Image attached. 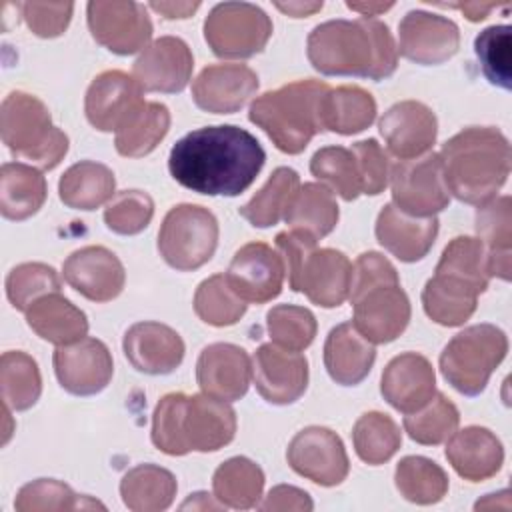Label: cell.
Segmentation results:
<instances>
[{"label":"cell","instance_id":"obj_21","mask_svg":"<svg viewBox=\"0 0 512 512\" xmlns=\"http://www.w3.org/2000/svg\"><path fill=\"white\" fill-rule=\"evenodd\" d=\"M64 280L92 302L114 300L126 282L122 262L104 246H84L74 250L64 266Z\"/></svg>","mask_w":512,"mask_h":512},{"label":"cell","instance_id":"obj_19","mask_svg":"<svg viewBox=\"0 0 512 512\" xmlns=\"http://www.w3.org/2000/svg\"><path fill=\"white\" fill-rule=\"evenodd\" d=\"M194 58L188 44L176 36L150 42L132 66V76L144 92H182L192 76Z\"/></svg>","mask_w":512,"mask_h":512},{"label":"cell","instance_id":"obj_22","mask_svg":"<svg viewBox=\"0 0 512 512\" xmlns=\"http://www.w3.org/2000/svg\"><path fill=\"white\" fill-rule=\"evenodd\" d=\"M378 126L388 150L400 160L424 156L438 134L436 114L418 100L396 102L384 112Z\"/></svg>","mask_w":512,"mask_h":512},{"label":"cell","instance_id":"obj_59","mask_svg":"<svg viewBox=\"0 0 512 512\" xmlns=\"http://www.w3.org/2000/svg\"><path fill=\"white\" fill-rule=\"evenodd\" d=\"M346 6L354 12H360L364 18H370V16H376L380 12H386L388 8H392L394 4L392 2H346Z\"/></svg>","mask_w":512,"mask_h":512},{"label":"cell","instance_id":"obj_11","mask_svg":"<svg viewBox=\"0 0 512 512\" xmlns=\"http://www.w3.org/2000/svg\"><path fill=\"white\" fill-rule=\"evenodd\" d=\"M272 36L270 16L250 2L216 4L204 20V38L220 58H250Z\"/></svg>","mask_w":512,"mask_h":512},{"label":"cell","instance_id":"obj_32","mask_svg":"<svg viewBox=\"0 0 512 512\" xmlns=\"http://www.w3.org/2000/svg\"><path fill=\"white\" fill-rule=\"evenodd\" d=\"M338 216L340 212L332 190L326 184L306 182L298 188L284 220L294 232L306 234L318 242L336 228Z\"/></svg>","mask_w":512,"mask_h":512},{"label":"cell","instance_id":"obj_50","mask_svg":"<svg viewBox=\"0 0 512 512\" xmlns=\"http://www.w3.org/2000/svg\"><path fill=\"white\" fill-rule=\"evenodd\" d=\"M482 74L490 84L510 90V26H488L474 40Z\"/></svg>","mask_w":512,"mask_h":512},{"label":"cell","instance_id":"obj_38","mask_svg":"<svg viewBox=\"0 0 512 512\" xmlns=\"http://www.w3.org/2000/svg\"><path fill=\"white\" fill-rule=\"evenodd\" d=\"M212 488L214 498L222 506L248 510L258 506L264 490V472L250 458L234 456L216 468Z\"/></svg>","mask_w":512,"mask_h":512},{"label":"cell","instance_id":"obj_28","mask_svg":"<svg viewBox=\"0 0 512 512\" xmlns=\"http://www.w3.org/2000/svg\"><path fill=\"white\" fill-rule=\"evenodd\" d=\"M446 458L458 476L468 482H482L502 468L504 448L492 430L466 426L450 436Z\"/></svg>","mask_w":512,"mask_h":512},{"label":"cell","instance_id":"obj_6","mask_svg":"<svg viewBox=\"0 0 512 512\" xmlns=\"http://www.w3.org/2000/svg\"><path fill=\"white\" fill-rule=\"evenodd\" d=\"M330 86L320 80H296L264 92L250 104L248 118L286 154H300L322 132L320 100Z\"/></svg>","mask_w":512,"mask_h":512},{"label":"cell","instance_id":"obj_33","mask_svg":"<svg viewBox=\"0 0 512 512\" xmlns=\"http://www.w3.org/2000/svg\"><path fill=\"white\" fill-rule=\"evenodd\" d=\"M46 200V180L30 164L6 162L0 170V212L8 220L34 216Z\"/></svg>","mask_w":512,"mask_h":512},{"label":"cell","instance_id":"obj_52","mask_svg":"<svg viewBox=\"0 0 512 512\" xmlns=\"http://www.w3.org/2000/svg\"><path fill=\"white\" fill-rule=\"evenodd\" d=\"M476 234L486 246L488 256L510 254L512 246V208L510 196L492 198L476 210Z\"/></svg>","mask_w":512,"mask_h":512},{"label":"cell","instance_id":"obj_17","mask_svg":"<svg viewBox=\"0 0 512 512\" xmlns=\"http://www.w3.org/2000/svg\"><path fill=\"white\" fill-rule=\"evenodd\" d=\"M252 378L258 394L278 406L296 402L308 386V360L294 350L262 344L252 358Z\"/></svg>","mask_w":512,"mask_h":512},{"label":"cell","instance_id":"obj_10","mask_svg":"<svg viewBox=\"0 0 512 512\" xmlns=\"http://www.w3.org/2000/svg\"><path fill=\"white\" fill-rule=\"evenodd\" d=\"M218 246V220L198 204H178L168 210L158 232V252L180 272L204 266Z\"/></svg>","mask_w":512,"mask_h":512},{"label":"cell","instance_id":"obj_35","mask_svg":"<svg viewBox=\"0 0 512 512\" xmlns=\"http://www.w3.org/2000/svg\"><path fill=\"white\" fill-rule=\"evenodd\" d=\"M170 128V112L160 102H140L118 126L114 146L120 156L142 158L150 154Z\"/></svg>","mask_w":512,"mask_h":512},{"label":"cell","instance_id":"obj_49","mask_svg":"<svg viewBox=\"0 0 512 512\" xmlns=\"http://www.w3.org/2000/svg\"><path fill=\"white\" fill-rule=\"evenodd\" d=\"M52 292H60V278L48 264L24 262L6 276V296L20 312H26L38 298Z\"/></svg>","mask_w":512,"mask_h":512},{"label":"cell","instance_id":"obj_30","mask_svg":"<svg viewBox=\"0 0 512 512\" xmlns=\"http://www.w3.org/2000/svg\"><path fill=\"white\" fill-rule=\"evenodd\" d=\"M26 322L42 340L56 346L74 344L88 332L86 314L60 292L38 298L26 310Z\"/></svg>","mask_w":512,"mask_h":512},{"label":"cell","instance_id":"obj_8","mask_svg":"<svg viewBox=\"0 0 512 512\" xmlns=\"http://www.w3.org/2000/svg\"><path fill=\"white\" fill-rule=\"evenodd\" d=\"M0 134L8 150L40 170H52L68 152V136L52 124L46 104L26 92H10L0 108Z\"/></svg>","mask_w":512,"mask_h":512},{"label":"cell","instance_id":"obj_57","mask_svg":"<svg viewBox=\"0 0 512 512\" xmlns=\"http://www.w3.org/2000/svg\"><path fill=\"white\" fill-rule=\"evenodd\" d=\"M440 6L462 10L464 16H466L470 22H480V20H484L492 10L498 8L496 2H460V4H440Z\"/></svg>","mask_w":512,"mask_h":512},{"label":"cell","instance_id":"obj_3","mask_svg":"<svg viewBox=\"0 0 512 512\" xmlns=\"http://www.w3.org/2000/svg\"><path fill=\"white\" fill-rule=\"evenodd\" d=\"M234 434V408L208 394L170 392L152 414V444L168 456L214 452L230 444Z\"/></svg>","mask_w":512,"mask_h":512},{"label":"cell","instance_id":"obj_2","mask_svg":"<svg viewBox=\"0 0 512 512\" xmlns=\"http://www.w3.org/2000/svg\"><path fill=\"white\" fill-rule=\"evenodd\" d=\"M306 54L314 70L326 76L382 80L398 66V48L390 28L376 18L328 20L312 28Z\"/></svg>","mask_w":512,"mask_h":512},{"label":"cell","instance_id":"obj_40","mask_svg":"<svg viewBox=\"0 0 512 512\" xmlns=\"http://www.w3.org/2000/svg\"><path fill=\"white\" fill-rule=\"evenodd\" d=\"M394 484L400 496L422 506L440 502L448 492L446 472L424 456H404L396 464Z\"/></svg>","mask_w":512,"mask_h":512},{"label":"cell","instance_id":"obj_56","mask_svg":"<svg viewBox=\"0 0 512 512\" xmlns=\"http://www.w3.org/2000/svg\"><path fill=\"white\" fill-rule=\"evenodd\" d=\"M148 6L158 14H162L164 18L174 20V18L192 16L200 8V2H150Z\"/></svg>","mask_w":512,"mask_h":512},{"label":"cell","instance_id":"obj_41","mask_svg":"<svg viewBox=\"0 0 512 512\" xmlns=\"http://www.w3.org/2000/svg\"><path fill=\"white\" fill-rule=\"evenodd\" d=\"M2 402L10 410L32 408L42 392V378L32 356L20 350L4 352L0 358Z\"/></svg>","mask_w":512,"mask_h":512},{"label":"cell","instance_id":"obj_31","mask_svg":"<svg viewBox=\"0 0 512 512\" xmlns=\"http://www.w3.org/2000/svg\"><path fill=\"white\" fill-rule=\"evenodd\" d=\"M376 118V100L360 86L328 88L320 100L322 130L336 134H358Z\"/></svg>","mask_w":512,"mask_h":512},{"label":"cell","instance_id":"obj_47","mask_svg":"<svg viewBox=\"0 0 512 512\" xmlns=\"http://www.w3.org/2000/svg\"><path fill=\"white\" fill-rule=\"evenodd\" d=\"M460 422V412L442 392H436L432 400L420 410L404 416V430L408 436L424 446H436L448 440Z\"/></svg>","mask_w":512,"mask_h":512},{"label":"cell","instance_id":"obj_36","mask_svg":"<svg viewBox=\"0 0 512 512\" xmlns=\"http://www.w3.org/2000/svg\"><path fill=\"white\" fill-rule=\"evenodd\" d=\"M116 180L108 166L94 160L72 164L58 182L60 200L74 210H96L114 198Z\"/></svg>","mask_w":512,"mask_h":512},{"label":"cell","instance_id":"obj_55","mask_svg":"<svg viewBox=\"0 0 512 512\" xmlns=\"http://www.w3.org/2000/svg\"><path fill=\"white\" fill-rule=\"evenodd\" d=\"M312 498L308 496V492L296 488V486H288V484H280L274 486L266 500L260 504V510L266 512H276V510H298V512H308L312 510Z\"/></svg>","mask_w":512,"mask_h":512},{"label":"cell","instance_id":"obj_14","mask_svg":"<svg viewBox=\"0 0 512 512\" xmlns=\"http://www.w3.org/2000/svg\"><path fill=\"white\" fill-rule=\"evenodd\" d=\"M286 458L296 474L320 486L340 484L350 470L340 436L324 426H308L296 432L288 444Z\"/></svg>","mask_w":512,"mask_h":512},{"label":"cell","instance_id":"obj_12","mask_svg":"<svg viewBox=\"0 0 512 512\" xmlns=\"http://www.w3.org/2000/svg\"><path fill=\"white\" fill-rule=\"evenodd\" d=\"M388 180L394 206L404 214L430 218L450 202L442 176V160L436 152L396 162L390 166Z\"/></svg>","mask_w":512,"mask_h":512},{"label":"cell","instance_id":"obj_34","mask_svg":"<svg viewBox=\"0 0 512 512\" xmlns=\"http://www.w3.org/2000/svg\"><path fill=\"white\" fill-rule=\"evenodd\" d=\"M478 294L468 282L436 272L422 290V306L436 324L460 326L474 314Z\"/></svg>","mask_w":512,"mask_h":512},{"label":"cell","instance_id":"obj_54","mask_svg":"<svg viewBox=\"0 0 512 512\" xmlns=\"http://www.w3.org/2000/svg\"><path fill=\"white\" fill-rule=\"evenodd\" d=\"M22 18L32 34L40 38H56L70 24L72 2H22Z\"/></svg>","mask_w":512,"mask_h":512},{"label":"cell","instance_id":"obj_15","mask_svg":"<svg viewBox=\"0 0 512 512\" xmlns=\"http://www.w3.org/2000/svg\"><path fill=\"white\" fill-rule=\"evenodd\" d=\"M60 386L74 396L102 392L114 374L108 346L98 338H82L74 344L58 346L52 356Z\"/></svg>","mask_w":512,"mask_h":512},{"label":"cell","instance_id":"obj_5","mask_svg":"<svg viewBox=\"0 0 512 512\" xmlns=\"http://www.w3.org/2000/svg\"><path fill=\"white\" fill-rule=\"evenodd\" d=\"M350 302L356 330L372 344L396 340L410 322V300L396 268L380 252H364L352 268Z\"/></svg>","mask_w":512,"mask_h":512},{"label":"cell","instance_id":"obj_23","mask_svg":"<svg viewBox=\"0 0 512 512\" xmlns=\"http://www.w3.org/2000/svg\"><path fill=\"white\" fill-rule=\"evenodd\" d=\"M258 90V76L246 64L206 66L192 82L194 104L212 114H234Z\"/></svg>","mask_w":512,"mask_h":512},{"label":"cell","instance_id":"obj_9","mask_svg":"<svg viewBox=\"0 0 512 512\" xmlns=\"http://www.w3.org/2000/svg\"><path fill=\"white\" fill-rule=\"evenodd\" d=\"M508 352L506 334L494 324H474L458 332L440 354V372L464 396H478Z\"/></svg>","mask_w":512,"mask_h":512},{"label":"cell","instance_id":"obj_48","mask_svg":"<svg viewBox=\"0 0 512 512\" xmlns=\"http://www.w3.org/2000/svg\"><path fill=\"white\" fill-rule=\"evenodd\" d=\"M266 328L276 346L300 352L312 344L318 326L308 308L278 304L266 314Z\"/></svg>","mask_w":512,"mask_h":512},{"label":"cell","instance_id":"obj_46","mask_svg":"<svg viewBox=\"0 0 512 512\" xmlns=\"http://www.w3.org/2000/svg\"><path fill=\"white\" fill-rule=\"evenodd\" d=\"M310 172L318 180L326 182L342 200L352 202L362 194L360 172L356 156L344 146H324L314 152L310 160Z\"/></svg>","mask_w":512,"mask_h":512},{"label":"cell","instance_id":"obj_18","mask_svg":"<svg viewBox=\"0 0 512 512\" xmlns=\"http://www.w3.org/2000/svg\"><path fill=\"white\" fill-rule=\"evenodd\" d=\"M224 276L244 302L264 304L282 292L286 274L276 250L264 242H248L236 250Z\"/></svg>","mask_w":512,"mask_h":512},{"label":"cell","instance_id":"obj_39","mask_svg":"<svg viewBox=\"0 0 512 512\" xmlns=\"http://www.w3.org/2000/svg\"><path fill=\"white\" fill-rule=\"evenodd\" d=\"M300 188V176L288 166L276 168L266 184L238 208V214L248 220L254 228H268L284 218L290 202Z\"/></svg>","mask_w":512,"mask_h":512},{"label":"cell","instance_id":"obj_24","mask_svg":"<svg viewBox=\"0 0 512 512\" xmlns=\"http://www.w3.org/2000/svg\"><path fill=\"white\" fill-rule=\"evenodd\" d=\"M128 362L144 374L174 372L184 360V340L166 324L144 320L132 324L122 340Z\"/></svg>","mask_w":512,"mask_h":512},{"label":"cell","instance_id":"obj_16","mask_svg":"<svg viewBox=\"0 0 512 512\" xmlns=\"http://www.w3.org/2000/svg\"><path fill=\"white\" fill-rule=\"evenodd\" d=\"M460 46V30L446 16L410 10L398 24V52L422 66L450 60Z\"/></svg>","mask_w":512,"mask_h":512},{"label":"cell","instance_id":"obj_4","mask_svg":"<svg viewBox=\"0 0 512 512\" xmlns=\"http://www.w3.org/2000/svg\"><path fill=\"white\" fill-rule=\"evenodd\" d=\"M508 138L492 126H470L442 144V176L448 194L466 204L496 196L510 174Z\"/></svg>","mask_w":512,"mask_h":512},{"label":"cell","instance_id":"obj_51","mask_svg":"<svg viewBox=\"0 0 512 512\" xmlns=\"http://www.w3.org/2000/svg\"><path fill=\"white\" fill-rule=\"evenodd\" d=\"M154 216V202L150 194L142 190L116 192L104 210V222L108 230L132 236L142 232Z\"/></svg>","mask_w":512,"mask_h":512},{"label":"cell","instance_id":"obj_37","mask_svg":"<svg viewBox=\"0 0 512 512\" xmlns=\"http://www.w3.org/2000/svg\"><path fill=\"white\" fill-rule=\"evenodd\" d=\"M176 488L170 470L156 464H138L122 476L120 496L124 506L134 512H160L174 502Z\"/></svg>","mask_w":512,"mask_h":512},{"label":"cell","instance_id":"obj_42","mask_svg":"<svg viewBox=\"0 0 512 512\" xmlns=\"http://www.w3.org/2000/svg\"><path fill=\"white\" fill-rule=\"evenodd\" d=\"M352 442L358 458L370 466L388 462L402 444L398 424L382 412L362 414L352 428Z\"/></svg>","mask_w":512,"mask_h":512},{"label":"cell","instance_id":"obj_27","mask_svg":"<svg viewBox=\"0 0 512 512\" xmlns=\"http://www.w3.org/2000/svg\"><path fill=\"white\" fill-rule=\"evenodd\" d=\"M376 240L402 262L422 260L438 236V218H416L384 204L376 218Z\"/></svg>","mask_w":512,"mask_h":512},{"label":"cell","instance_id":"obj_43","mask_svg":"<svg viewBox=\"0 0 512 512\" xmlns=\"http://www.w3.org/2000/svg\"><path fill=\"white\" fill-rule=\"evenodd\" d=\"M434 272L464 280L482 294L490 282L486 246L482 244L480 238L456 236L444 248Z\"/></svg>","mask_w":512,"mask_h":512},{"label":"cell","instance_id":"obj_26","mask_svg":"<svg viewBox=\"0 0 512 512\" xmlns=\"http://www.w3.org/2000/svg\"><path fill=\"white\" fill-rule=\"evenodd\" d=\"M142 88L122 70H106L98 74L84 98L88 122L100 132H116L124 118L140 104Z\"/></svg>","mask_w":512,"mask_h":512},{"label":"cell","instance_id":"obj_44","mask_svg":"<svg viewBox=\"0 0 512 512\" xmlns=\"http://www.w3.org/2000/svg\"><path fill=\"white\" fill-rule=\"evenodd\" d=\"M18 512H46V510H106L104 504L88 496L76 494L68 484L54 478H38L24 484L14 500Z\"/></svg>","mask_w":512,"mask_h":512},{"label":"cell","instance_id":"obj_45","mask_svg":"<svg viewBox=\"0 0 512 512\" xmlns=\"http://www.w3.org/2000/svg\"><path fill=\"white\" fill-rule=\"evenodd\" d=\"M246 308L248 304L232 290L224 274H214L196 288L194 312L210 326H232L244 316Z\"/></svg>","mask_w":512,"mask_h":512},{"label":"cell","instance_id":"obj_29","mask_svg":"<svg viewBox=\"0 0 512 512\" xmlns=\"http://www.w3.org/2000/svg\"><path fill=\"white\" fill-rule=\"evenodd\" d=\"M376 360V350L352 322H342L330 330L324 342V366L330 378L342 386L360 384Z\"/></svg>","mask_w":512,"mask_h":512},{"label":"cell","instance_id":"obj_20","mask_svg":"<svg viewBox=\"0 0 512 512\" xmlns=\"http://www.w3.org/2000/svg\"><path fill=\"white\" fill-rule=\"evenodd\" d=\"M250 376L248 352L230 342L208 344L196 362V380L202 392L224 402L240 400L248 392Z\"/></svg>","mask_w":512,"mask_h":512},{"label":"cell","instance_id":"obj_7","mask_svg":"<svg viewBox=\"0 0 512 512\" xmlns=\"http://www.w3.org/2000/svg\"><path fill=\"white\" fill-rule=\"evenodd\" d=\"M276 248L290 290L322 308H336L350 296L352 264L340 250L316 248V240L294 230L280 232Z\"/></svg>","mask_w":512,"mask_h":512},{"label":"cell","instance_id":"obj_1","mask_svg":"<svg viewBox=\"0 0 512 512\" xmlns=\"http://www.w3.org/2000/svg\"><path fill=\"white\" fill-rule=\"evenodd\" d=\"M262 144L234 124L204 126L182 136L170 150L168 170L184 188L206 196H238L260 174Z\"/></svg>","mask_w":512,"mask_h":512},{"label":"cell","instance_id":"obj_53","mask_svg":"<svg viewBox=\"0 0 512 512\" xmlns=\"http://www.w3.org/2000/svg\"><path fill=\"white\" fill-rule=\"evenodd\" d=\"M350 150L356 156L362 194H368V196L380 194L386 188L390 178L388 154L382 150V146L374 138L354 142Z\"/></svg>","mask_w":512,"mask_h":512},{"label":"cell","instance_id":"obj_13","mask_svg":"<svg viewBox=\"0 0 512 512\" xmlns=\"http://www.w3.org/2000/svg\"><path fill=\"white\" fill-rule=\"evenodd\" d=\"M92 38L118 56L146 48L152 36V22L146 8L138 2L94 0L86 6Z\"/></svg>","mask_w":512,"mask_h":512},{"label":"cell","instance_id":"obj_25","mask_svg":"<svg viewBox=\"0 0 512 512\" xmlns=\"http://www.w3.org/2000/svg\"><path fill=\"white\" fill-rule=\"evenodd\" d=\"M380 392L398 412L420 410L436 394V374L430 360L416 352L394 356L382 372Z\"/></svg>","mask_w":512,"mask_h":512},{"label":"cell","instance_id":"obj_58","mask_svg":"<svg viewBox=\"0 0 512 512\" xmlns=\"http://www.w3.org/2000/svg\"><path fill=\"white\" fill-rule=\"evenodd\" d=\"M322 6H324L322 2H276L278 10H282L288 16H294V18L310 16L318 10H322Z\"/></svg>","mask_w":512,"mask_h":512}]
</instances>
